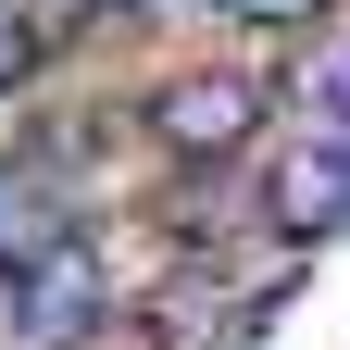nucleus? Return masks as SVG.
Instances as JSON below:
<instances>
[{"label": "nucleus", "mask_w": 350, "mask_h": 350, "mask_svg": "<svg viewBox=\"0 0 350 350\" xmlns=\"http://www.w3.org/2000/svg\"><path fill=\"white\" fill-rule=\"evenodd\" d=\"M313 138H338V150H350V38L313 63Z\"/></svg>", "instance_id": "nucleus-5"}, {"label": "nucleus", "mask_w": 350, "mask_h": 350, "mask_svg": "<svg viewBox=\"0 0 350 350\" xmlns=\"http://www.w3.org/2000/svg\"><path fill=\"white\" fill-rule=\"evenodd\" d=\"M250 125H262V75H238V63H200V75H163L150 88V138L175 163H238Z\"/></svg>", "instance_id": "nucleus-1"}, {"label": "nucleus", "mask_w": 350, "mask_h": 350, "mask_svg": "<svg viewBox=\"0 0 350 350\" xmlns=\"http://www.w3.org/2000/svg\"><path fill=\"white\" fill-rule=\"evenodd\" d=\"M51 238H75V213H63V188H51V163H0V275H25Z\"/></svg>", "instance_id": "nucleus-4"}, {"label": "nucleus", "mask_w": 350, "mask_h": 350, "mask_svg": "<svg viewBox=\"0 0 350 350\" xmlns=\"http://www.w3.org/2000/svg\"><path fill=\"white\" fill-rule=\"evenodd\" d=\"M226 13H238V25H262V38H313L338 0H226Z\"/></svg>", "instance_id": "nucleus-6"}, {"label": "nucleus", "mask_w": 350, "mask_h": 350, "mask_svg": "<svg viewBox=\"0 0 350 350\" xmlns=\"http://www.w3.org/2000/svg\"><path fill=\"white\" fill-rule=\"evenodd\" d=\"M100 313H113V288H100V250H88V238H51V250L13 275V325H25L38 350H75Z\"/></svg>", "instance_id": "nucleus-2"}, {"label": "nucleus", "mask_w": 350, "mask_h": 350, "mask_svg": "<svg viewBox=\"0 0 350 350\" xmlns=\"http://www.w3.org/2000/svg\"><path fill=\"white\" fill-rule=\"evenodd\" d=\"M325 226H350V150L338 138L275 163V238H325Z\"/></svg>", "instance_id": "nucleus-3"}]
</instances>
